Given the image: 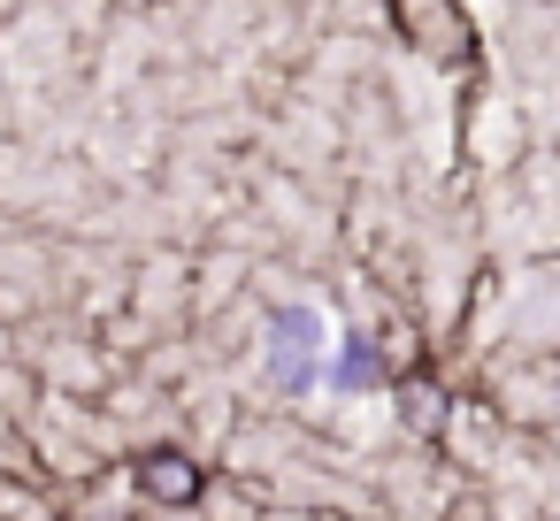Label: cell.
Masks as SVG:
<instances>
[{
  "mask_svg": "<svg viewBox=\"0 0 560 521\" xmlns=\"http://www.w3.org/2000/svg\"><path fill=\"white\" fill-rule=\"evenodd\" d=\"M315 353H323V322L307 307H277L269 315V376L284 391H307L315 383Z\"/></svg>",
  "mask_w": 560,
  "mask_h": 521,
  "instance_id": "obj_1",
  "label": "cell"
},
{
  "mask_svg": "<svg viewBox=\"0 0 560 521\" xmlns=\"http://www.w3.org/2000/svg\"><path fill=\"white\" fill-rule=\"evenodd\" d=\"M376 376H384V368H376V353H369L361 338H353V345H346V360L330 368V383H338V391H361V383H376Z\"/></svg>",
  "mask_w": 560,
  "mask_h": 521,
  "instance_id": "obj_4",
  "label": "cell"
},
{
  "mask_svg": "<svg viewBox=\"0 0 560 521\" xmlns=\"http://www.w3.org/2000/svg\"><path fill=\"white\" fill-rule=\"evenodd\" d=\"M392 16H399L430 55H445V62L468 55V16L453 9V0H392Z\"/></svg>",
  "mask_w": 560,
  "mask_h": 521,
  "instance_id": "obj_2",
  "label": "cell"
},
{
  "mask_svg": "<svg viewBox=\"0 0 560 521\" xmlns=\"http://www.w3.org/2000/svg\"><path fill=\"white\" fill-rule=\"evenodd\" d=\"M139 483H147L154 498H170V506L200 498V467H192L185 452H147V460H139Z\"/></svg>",
  "mask_w": 560,
  "mask_h": 521,
  "instance_id": "obj_3",
  "label": "cell"
}]
</instances>
